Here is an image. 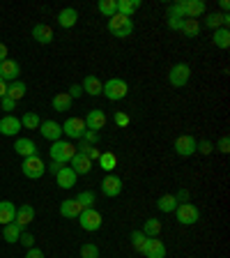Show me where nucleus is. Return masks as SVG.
I'll list each match as a JSON object with an SVG mask.
<instances>
[{
	"label": "nucleus",
	"mask_w": 230,
	"mask_h": 258,
	"mask_svg": "<svg viewBox=\"0 0 230 258\" xmlns=\"http://www.w3.org/2000/svg\"><path fill=\"white\" fill-rule=\"evenodd\" d=\"M106 28H108V32H111L113 37L127 39V37H131V32H134V21L127 19V16H122V14H115V16L108 19Z\"/></svg>",
	"instance_id": "obj_1"
},
{
	"label": "nucleus",
	"mask_w": 230,
	"mask_h": 258,
	"mask_svg": "<svg viewBox=\"0 0 230 258\" xmlns=\"http://www.w3.org/2000/svg\"><path fill=\"white\" fill-rule=\"evenodd\" d=\"M102 95H106V99H111V102H120V99H124V97L129 95L127 81H124V79H118V76L108 79L106 83H104Z\"/></svg>",
	"instance_id": "obj_2"
},
{
	"label": "nucleus",
	"mask_w": 230,
	"mask_h": 258,
	"mask_svg": "<svg viewBox=\"0 0 230 258\" xmlns=\"http://www.w3.org/2000/svg\"><path fill=\"white\" fill-rule=\"evenodd\" d=\"M74 155H76V145H71L69 141H55V143H51V159L55 164H60V166L71 161Z\"/></svg>",
	"instance_id": "obj_3"
},
{
	"label": "nucleus",
	"mask_w": 230,
	"mask_h": 258,
	"mask_svg": "<svg viewBox=\"0 0 230 258\" xmlns=\"http://www.w3.org/2000/svg\"><path fill=\"white\" fill-rule=\"evenodd\" d=\"M102 224H104L102 212H99V210H95V208H88V210H83V212L79 215V226L83 228V231H88V233L99 231V228H102Z\"/></svg>",
	"instance_id": "obj_4"
},
{
	"label": "nucleus",
	"mask_w": 230,
	"mask_h": 258,
	"mask_svg": "<svg viewBox=\"0 0 230 258\" xmlns=\"http://www.w3.org/2000/svg\"><path fill=\"white\" fill-rule=\"evenodd\" d=\"M189 79H191V67L187 62H177L168 70V83L173 88H184L189 83Z\"/></svg>",
	"instance_id": "obj_5"
},
{
	"label": "nucleus",
	"mask_w": 230,
	"mask_h": 258,
	"mask_svg": "<svg viewBox=\"0 0 230 258\" xmlns=\"http://www.w3.org/2000/svg\"><path fill=\"white\" fill-rule=\"evenodd\" d=\"M21 173L26 177H30V180H39V177L46 173V164H44V159L39 155L35 157H26L21 164Z\"/></svg>",
	"instance_id": "obj_6"
},
{
	"label": "nucleus",
	"mask_w": 230,
	"mask_h": 258,
	"mask_svg": "<svg viewBox=\"0 0 230 258\" xmlns=\"http://www.w3.org/2000/svg\"><path fill=\"white\" fill-rule=\"evenodd\" d=\"M175 217L182 226H193L200 221V210L193 203H180L175 208Z\"/></svg>",
	"instance_id": "obj_7"
},
{
	"label": "nucleus",
	"mask_w": 230,
	"mask_h": 258,
	"mask_svg": "<svg viewBox=\"0 0 230 258\" xmlns=\"http://www.w3.org/2000/svg\"><path fill=\"white\" fill-rule=\"evenodd\" d=\"M173 148H175V152L180 157H191V155H196L198 141H196V136H191V134H182V136H177L175 139Z\"/></svg>",
	"instance_id": "obj_8"
},
{
	"label": "nucleus",
	"mask_w": 230,
	"mask_h": 258,
	"mask_svg": "<svg viewBox=\"0 0 230 258\" xmlns=\"http://www.w3.org/2000/svg\"><path fill=\"white\" fill-rule=\"evenodd\" d=\"M62 134L67 136V139L81 141L83 134H86V120L83 118H67L62 122Z\"/></svg>",
	"instance_id": "obj_9"
},
{
	"label": "nucleus",
	"mask_w": 230,
	"mask_h": 258,
	"mask_svg": "<svg viewBox=\"0 0 230 258\" xmlns=\"http://www.w3.org/2000/svg\"><path fill=\"white\" fill-rule=\"evenodd\" d=\"M122 177L113 175V173H106V177L102 180V194L108 196V199H118L120 194H122Z\"/></svg>",
	"instance_id": "obj_10"
},
{
	"label": "nucleus",
	"mask_w": 230,
	"mask_h": 258,
	"mask_svg": "<svg viewBox=\"0 0 230 258\" xmlns=\"http://www.w3.org/2000/svg\"><path fill=\"white\" fill-rule=\"evenodd\" d=\"M39 134L46 141L55 143V141H60V136H62V124L55 122V120H44V122L39 124Z\"/></svg>",
	"instance_id": "obj_11"
},
{
	"label": "nucleus",
	"mask_w": 230,
	"mask_h": 258,
	"mask_svg": "<svg viewBox=\"0 0 230 258\" xmlns=\"http://www.w3.org/2000/svg\"><path fill=\"white\" fill-rule=\"evenodd\" d=\"M21 118H16L12 113H7L5 118H0V134L3 136H16L21 132Z\"/></svg>",
	"instance_id": "obj_12"
},
{
	"label": "nucleus",
	"mask_w": 230,
	"mask_h": 258,
	"mask_svg": "<svg viewBox=\"0 0 230 258\" xmlns=\"http://www.w3.org/2000/svg\"><path fill=\"white\" fill-rule=\"evenodd\" d=\"M19 74H21V64L16 62V60H12V58H7L5 62H0V79L5 81H19Z\"/></svg>",
	"instance_id": "obj_13"
},
{
	"label": "nucleus",
	"mask_w": 230,
	"mask_h": 258,
	"mask_svg": "<svg viewBox=\"0 0 230 258\" xmlns=\"http://www.w3.org/2000/svg\"><path fill=\"white\" fill-rule=\"evenodd\" d=\"M86 120V129H90V132H99V129L106 127V113L102 111V108H92L90 113H88Z\"/></svg>",
	"instance_id": "obj_14"
},
{
	"label": "nucleus",
	"mask_w": 230,
	"mask_h": 258,
	"mask_svg": "<svg viewBox=\"0 0 230 258\" xmlns=\"http://www.w3.org/2000/svg\"><path fill=\"white\" fill-rule=\"evenodd\" d=\"M32 39L37 44H51L55 39L53 28L46 26V23H35V26H32Z\"/></svg>",
	"instance_id": "obj_15"
},
{
	"label": "nucleus",
	"mask_w": 230,
	"mask_h": 258,
	"mask_svg": "<svg viewBox=\"0 0 230 258\" xmlns=\"http://www.w3.org/2000/svg\"><path fill=\"white\" fill-rule=\"evenodd\" d=\"M69 168L76 173V175H88V173L92 171V161L88 159L83 152H76V155L71 157V161H69Z\"/></svg>",
	"instance_id": "obj_16"
},
{
	"label": "nucleus",
	"mask_w": 230,
	"mask_h": 258,
	"mask_svg": "<svg viewBox=\"0 0 230 258\" xmlns=\"http://www.w3.org/2000/svg\"><path fill=\"white\" fill-rule=\"evenodd\" d=\"M76 173L71 171L69 166H62L58 173H55V182H58L60 189H74L76 187Z\"/></svg>",
	"instance_id": "obj_17"
},
{
	"label": "nucleus",
	"mask_w": 230,
	"mask_h": 258,
	"mask_svg": "<svg viewBox=\"0 0 230 258\" xmlns=\"http://www.w3.org/2000/svg\"><path fill=\"white\" fill-rule=\"evenodd\" d=\"M143 253H145V258H166V247H164V242L157 240V237H147Z\"/></svg>",
	"instance_id": "obj_18"
},
{
	"label": "nucleus",
	"mask_w": 230,
	"mask_h": 258,
	"mask_svg": "<svg viewBox=\"0 0 230 258\" xmlns=\"http://www.w3.org/2000/svg\"><path fill=\"white\" fill-rule=\"evenodd\" d=\"M14 152H16V155H21L23 159H26V157H35V155H39L37 143H35L32 139H16V143H14Z\"/></svg>",
	"instance_id": "obj_19"
},
{
	"label": "nucleus",
	"mask_w": 230,
	"mask_h": 258,
	"mask_svg": "<svg viewBox=\"0 0 230 258\" xmlns=\"http://www.w3.org/2000/svg\"><path fill=\"white\" fill-rule=\"evenodd\" d=\"M83 95H90V97H99L102 95V90H104V83L99 81V76H95V74H88L86 79H83Z\"/></svg>",
	"instance_id": "obj_20"
},
{
	"label": "nucleus",
	"mask_w": 230,
	"mask_h": 258,
	"mask_svg": "<svg viewBox=\"0 0 230 258\" xmlns=\"http://www.w3.org/2000/svg\"><path fill=\"white\" fill-rule=\"evenodd\" d=\"M32 219H35V208H32L30 203H23L16 208V219L14 224H19L21 228H26V226L32 224Z\"/></svg>",
	"instance_id": "obj_21"
},
{
	"label": "nucleus",
	"mask_w": 230,
	"mask_h": 258,
	"mask_svg": "<svg viewBox=\"0 0 230 258\" xmlns=\"http://www.w3.org/2000/svg\"><path fill=\"white\" fill-rule=\"evenodd\" d=\"M83 212V208L79 205L76 199H67V201H60V215L64 219H79V215Z\"/></svg>",
	"instance_id": "obj_22"
},
{
	"label": "nucleus",
	"mask_w": 230,
	"mask_h": 258,
	"mask_svg": "<svg viewBox=\"0 0 230 258\" xmlns=\"http://www.w3.org/2000/svg\"><path fill=\"white\" fill-rule=\"evenodd\" d=\"M76 21H79V12L74 7H64V10L58 12V26L60 28H74Z\"/></svg>",
	"instance_id": "obj_23"
},
{
	"label": "nucleus",
	"mask_w": 230,
	"mask_h": 258,
	"mask_svg": "<svg viewBox=\"0 0 230 258\" xmlns=\"http://www.w3.org/2000/svg\"><path fill=\"white\" fill-rule=\"evenodd\" d=\"M16 219V208L12 201H0V226H7Z\"/></svg>",
	"instance_id": "obj_24"
},
{
	"label": "nucleus",
	"mask_w": 230,
	"mask_h": 258,
	"mask_svg": "<svg viewBox=\"0 0 230 258\" xmlns=\"http://www.w3.org/2000/svg\"><path fill=\"white\" fill-rule=\"evenodd\" d=\"M205 12H207L205 0H187V19H196L198 21Z\"/></svg>",
	"instance_id": "obj_25"
},
{
	"label": "nucleus",
	"mask_w": 230,
	"mask_h": 258,
	"mask_svg": "<svg viewBox=\"0 0 230 258\" xmlns=\"http://www.w3.org/2000/svg\"><path fill=\"white\" fill-rule=\"evenodd\" d=\"M28 92V86L23 83V81H12V83H7V97L10 99H14V102H19V99H23Z\"/></svg>",
	"instance_id": "obj_26"
},
{
	"label": "nucleus",
	"mask_w": 230,
	"mask_h": 258,
	"mask_svg": "<svg viewBox=\"0 0 230 258\" xmlns=\"http://www.w3.org/2000/svg\"><path fill=\"white\" fill-rule=\"evenodd\" d=\"M21 233H23V228L19 224H7V226H3V240L7 242V244H14V242H19V237H21Z\"/></svg>",
	"instance_id": "obj_27"
},
{
	"label": "nucleus",
	"mask_w": 230,
	"mask_h": 258,
	"mask_svg": "<svg viewBox=\"0 0 230 258\" xmlns=\"http://www.w3.org/2000/svg\"><path fill=\"white\" fill-rule=\"evenodd\" d=\"M138 10H140V0H118V14L127 16V19H131Z\"/></svg>",
	"instance_id": "obj_28"
},
{
	"label": "nucleus",
	"mask_w": 230,
	"mask_h": 258,
	"mask_svg": "<svg viewBox=\"0 0 230 258\" xmlns=\"http://www.w3.org/2000/svg\"><path fill=\"white\" fill-rule=\"evenodd\" d=\"M212 44L216 48H228L230 46V30L228 28H219V30L212 32Z\"/></svg>",
	"instance_id": "obj_29"
},
{
	"label": "nucleus",
	"mask_w": 230,
	"mask_h": 258,
	"mask_svg": "<svg viewBox=\"0 0 230 258\" xmlns=\"http://www.w3.org/2000/svg\"><path fill=\"white\" fill-rule=\"evenodd\" d=\"M140 231H143L147 237H159L161 235V221L157 219V217H150V219L143 221V228H140Z\"/></svg>",
	"instance_id": "obj_30"
},
{
	"label": "nucleus",
	"mask_w": 230,
	"mask_h": 258,
	"mask_svg": "<svg viewBox=\"0 0 230 258\" xmlns=\"http://www.w3.org/2000/svg\"><path fill=\"white\" fill-rule=\"evenodd\" d=\"M97 12L102 16H106V19H111V16L118 14V0H99L97 3Z\"/></svg>",
	"instance_id": "obj_31"
},
{
	"label": "nucleus",
	"mask_w": 230,
	"mask_h": 258,
	"mask_svg": "<svg viewBox=\"0 0 230 258\" xmlns=\"http://www.w3.org/2000/svg\"><path fill=\"white\" fill-rule=\"evenodd\" d=\"M69 108H71V97L67 92H58L53 97V111L64 113V111H69Z\"/></svg>",
	"instance_id": "obj_32"
},
{
	"label": "nucleus",
	"mask_w": 230,
	"mask_h": 258,
	"mask_svg": "<svg viewBox=\"0 0 230 258\" xmlns=\"http://www.w3.org/2000/svg\"><path fill=\"white\" fill-rule=\"evenodd\" d=\"M177 201H175V196L173 194H164L159 201H157V208L161 210V212H175V208H177Z\"/></svg>",
	"instance_id": "obj_33"
},
{
	"label": "nucleus",
	"mask_w": 230,
	"mask_h": 258,
	"mask_svg": "<svg viewBox=\"0 0 230 258\" xmlns=\"http://www.w3.org/2000/svg\"><path fill=\"white\" fill-rule=\"evenodd\" d=\"M182 32H184V37H198L200 35V21H196V19H184L182 23Z\"/></svg>",
	"instance_id": "obj_34"
},
{
	"label": "nucleus",
	"mask_w": 230,
	"mask_h": 258,
	"mask_svg": "<svg viewBox=\"0 0 230 258\" xmlns=\"http://www.w3.org/2000/svg\"><path fill=\"white\" fill-rule=\"evenodd\" d=\"M99 166L104 168V173H111L113 168L118 166V157L113 155V152H102V157H99Z\"/></svg>",
	"instance_id": "obj_35"
},
{
	"label": "nucleus",
	"mask_w": 230,
	"mask_h": 258,
	"mask_svg": "<svg viewBox=\"0 0 230 258\" xmlns=\"http://www.w3.org/2000/svg\"><path fill=\"white\" fill-rule=\"evenodd\" d=\"M39 124H42V120H39L37 113H32V111L23 113V118H21V127L23 129H39Z\"/></svg>",
	"instance_id": "obj_36"
},
{
	"label": "nucleus",
	"mask_w": 230,
	"mask_h": 258,
	"mask_svg": "<svg viewBox=\"0 0 230 258\" xmlns=\"http://www.w3.org/2000/svg\"><path fill=\"white\" fill-rule=\"evenodd\" d=\"M129 240H131V247L136 249L138 253H143L145 249V242H147V235H145L143 231H134L131 235H129Z\"/></svg>",
	"instance_id": "obj_37"
},
{
	"label": "nucleus",
	"mask_w": 230,
	"mask_h": 258,
	"mask_svg": "<svg viewBox=\"0 0 230 258\" xmlns=\"http://www.w3.org/2000/svg\"><path fill=\"white\" fill-rule=\"evenodd\" d=\"M205 26H207L209 30H219V28H223V14H219V12L207 14L205 16Z\"/></svg>",
	"instance_id": "obj_38"
},
{
	"label": "nucleus",
	"mask_w": 230,
	"mask_h": 258,
	"mask_svg": "<svg viewBox=\"0 0 230 258\" xmlns=\"http://www.w3.org/2000/svg\"><path fill=\"white\" fill-rule=\"evenodd\" d=\"M76 201H79V205L83 210L88 208H95V191H90V189H86V191H81L79 196H76Z\"/></svg>",
	"instance_id": "obj_39"
},
{
	"label": "nucleus",
	"mask_w": 230,
	"mask_h": 258,
	"mask_svg": "<svg viewBox=\"0 0 230 258\" xmlns=\"http://www.w3.org/2000/svg\"><path fill=\"white\" fill-rule=\"evenodd\" d=\"M81 258H99V247L92 244V242L81 244Z\"/></svg>",
	"instance_id": "obj_40"
},
{
	"label": "nucleus",
	"mask_w": 230,
	"mask_h": 258,
	"mask_svg": "<svg viewBox=\"0 0 230 258\" xmlns=\"http://www.w3.org/2000/svg\"><path fill=\"white\" fill-rule=\"evenodd\" d=\"M182 23H184V19L182 16H177L175 12H171L168 10V28H171V30H182Z\"/></svg>",
	"instance_id": "obj_41"
},
{
	"label": "nucleus",
	"mask_w": 230,
	"mask_h": 258,
	"mask_svg": "<svg viewBox=\"0 0 230 258\" xmlns=\"http://www.w3.org/2000/svg\"><path fill=\"white\" fill-rule=\"evenodd\" d=\"M113 122L118 124L120 129H124V127H129V122H131V118H129L127 113H122V111H118L115 115H113Z\"/></svg>",
	"instance_id": "obj_42"
},
{
	"label": "nucleus",
	"mask_w": 230,
	"mask_h": 258,
	"mask_svg": "<svg viewBox=\"0 0 230 258\" xmlns=\"http://www.w3.org/2000/svg\"><path fill=\"white\" fill-rule=\"evenodd\" d=\"M196 152H200V155H212V152H214V143H212V141H198Z\"/></svg>",
	"instance_id": "obj_43"
},
{
	"label": "nucleus",
	"mask_w": 230,
	"mask_h": 258,
	"mask_svg": "<svg viewBox=\"0 0 230 258\" xmlns=\"http://www.w3.org/2000/svg\"><path fill=\"white\" fill-rule=\"evenodd\" d=\"M81 141H86L88 145H97L99 141H102V136H99V132H90V129H86V134H83Z\"/></svg>",
	"instance_id": "obj_44"
},
{
	"label": "nucleus",
	"mask_w": 230,
	"mask_h": 258,
	"mask_svg": "<svg viewBox=\"0 0 230 258\" xmlns=\"http://www.w3.org/2000/svg\"><path fill=\"white\" fill-rule=\"evenodd\" d=\"M19 242H21L26 249H32V247H35V235H32V233H28V231H23L21 237H19Z\"/></svg>",
	"instance_id": "obj_45"
},
{
	"label": "nucleus",
	"mask_w": 230,
	"mask_h": 258,
	"mask_svg": "<svg viewBox=\"0 0 230 258\" xmlns=\"http://www.w3.org/2000/svg\"><path fill=\"white\" fill-rule=\"evenodd\" d=\"M175 196L177 203H189V199H191V194H189V189H180L177 194H173Z\"/></svg>",
	"instance_id": "obj_46"
},
{
	"label": "nucleus",
	"mask_w": 230,
	"mask_h": 258,
	"mask_svg": "<svg viewBox=\"0 0 230 258\" xmlns=\"http://www.w3.org/2000/svg\"><path fill=\"white\" fill-rule=\"evenodd\" d=\"M86 157L90 161H99V157H102V150H99V148H95V145H90V148H88V152H86Z\"/></svg>",
	"instance_id": "obj_47"
},
{
	"label": "nucleus",
	"mask_w": 230,
	"mask_h": 258,
	"mask_svg": "<svg viewBox=\"0 0 230 258\" xmlns=\"http://www.w3.org/2000/svg\"><path fill=\"white\" fill-rule=\"evenodd\" d=\"M0 106H3V111L10 113V111H14L16 108V102L14 99H10V97H3V99H0Z\"/></svg>",
	"instance_id": "obj_48"
},
{
	"label": "nucleus",
	"mask_w": 230,
	"mask_h": 258,
	"mask_svg": "<svg viewBox=\"0 0 230 258\" xmlns=\"http://www.w3.org/2000/svg\"><path fill=\"white\" fill-rule=\"evenodd\" d=\"M219 152H223V155H228L230 152V139L228 136H221L219 139Z\"/></svg>",
	"instance_id": "obj_49"
},
{
	"label": "nucleus",
	"mask_w": 230,
	"mask_h": 258,
	"mask_svg": "<svg viewBox=\"0 0 230 258\" xmlns=\"http://www.w3.org/2000/svg\"><path fill=\"white\" fill-rule=\"evenodd\" d=\"M67 95H69V97H71V102H74V99H79V97H83V88H81V86H71Z\"/></svg>",
	"instance_id": "obj_50"
},
{
	"label": "nucleus",
	"mask_w": 230,
	"mask_h": 258,
	"mask_svg": "<svg viewBox=\"0 0 230 258\" xmlns=\"http://www.w3.org/2000/svg\"><path fill=\"white\" fill-rule=\"evenodd\" d=\"M26 258H44V251L42 249H37V247H32V249H28L26 251Z\"/></svg>",
	"instance_id": "obj_51"
},
{
	"label": "nucleus",
	"mask_w": 230,
	"mask_h": 258,
	"mask_svg": "<svg viewBox=\"0 0 230 258\" xmlns=\"http://www.w3.org/2000/svg\"><path fill=\"white\" fill-rule=\"evenodd\" d=\"M7 55H10V51H7V46L3 42H0V62H5Z\"/></svg>",
	"instance_id": "obj_52"
},
{
	"label": "nucleus",
	"mask_w": 230,
	"mask_h": 258,
	"mask_svg": "<svg viewBox=\"0 0 230 258\" xmlns=\"http://www.w3.org/2000/svg\"><path fill=\"white\" fill-rule=\"evenodd\" d=\"M219 7H221V14H228V10H230V3H228V0H221V3H219Z\"/></svg>",
	"instance_id": "obj_53"
},
{
	"label": "nucleus",
	"mask_w": 230,
	"mask_h": 258,
	"mask_svg": "<svg viewBox=\"0 0 230 258\" xmlns=\"http://www.w3.org/2000/svg\"><path fill=\"white\" fill-rule=\"evenodd\" d=\"M3 97H7V83L0 79V99H3Z\"/></svg>",
	"instance_id": "obj_54"
},
{
	"label": "nucleus",
	"mask_w": 230,
	"mask_h": 258,
	"mask_svg": "<svg viewBox=\"0 0 230 258\" xmlns=\"http://www.w3.org/2000/svg\"><path fill=\"white\" fill-rule=\"evenodd\" d=\"M60 168H62V166H60V164H55V161H53V164H51V173H53V175L60 171Z\"/></svg>",
	"instance_id": "obj_55"
},
{
	"label": "nucleus",
	"mask_w": 230,
	"mask_h": 258,
	"mask_svg": "<svg viewBox=\"0 0 230 258\" xmlns=\"http://www.w3.org/2000/svg\"><path fill=\"white\" fill-rule=\"evenodd\" d=\"M230 26V14H223V28Z\"/></svg>",
	"instance_id": "obj_56"
}]
</instances>
